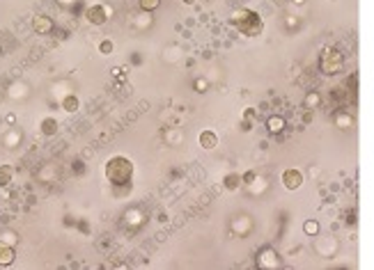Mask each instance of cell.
Returning a JSON list of instances; mask_svg holds the SVG:
<instances>
[{"label":"cell","mask_w":374,"mask_h":270,"mask_svg":"<svg viewBox=\"0 0 374 270\" xmlns=\"http://www.w3.org/2000/svg\"><path fill=\"white\" fill-rule=\"evenodd\" d=\"M113 50H115V44L110 42V39H103V42L99 44V53L101 55H110Z\"/></svg>","instance_id":"30bf717a"},{"label":"cell","mask_w":374,"mask_h":270,"mask_svg":"<svg viewBox=\"0 0 374 270\" xmlns=\"http://www.w3.org/2000/svg\"><path fill=\"white\" fill-rule=\"evenodd\" d=\"M33 30L37 34H49L51 30H53V21H51V16H46V14H37V16L33 18Z\"/></svg>","instance_id":"277c9868"},{"label":"cell","mask_w":374,"mask_h":270,"mask_svg":"<svg viewBox=\"0 0 374 270\" xmlns=\"http://www.w3.org/2000/svg\"><path fill=\"white\" fill-rule=\"evenodd\" d=\"M39 128H42V133L46 135V138H51V135L58 133V122H55V117H46V119H42Z\"/></svg>","instance_id":"8992f818"},{"label":"cell","mask_w":374,"mask_h":270,"mask_svg":"<svg viewBox=\"0 0 374 270\" xmlns=\"http://www.w3.org/2000/svg\"><path fill=\"white\" fill-rule=\"evenodd\" d=\"M161 5V0H140V10L142 12H154Z\"/></svg>","instance_id":"8fae6325"},{"label":"cell","mask_w":374,"mask_h":270,"mask_svg":"<svg viewBox=\"0 0 374 270\" xmlns=\"http://www.w3.org/2000/svg\"><path fill=\"white\" fill-rule=\"evenodd\" d=\"M232 21H234V26H237L244 34H248V37H253V34H257L262 30L260 16L253 14V12H237Z\"/></svg>","instance_id":"7a4b0ae2"},{"label":"cell","mask_w":374,"mask_h":270,"mask_svg":"<svg viewBox=\"0 0 374 270\" xmlns=\"http://www.w3.org/2000/svg\"><path fill=\"white\" fill-rule=\"evenodd\" d=\"M12 176H14V170L10 165H0V188L12 184Z\"/></svg>","instance_id":"ba28073f"},{"label":"cell","mask_w":374,"mask_h":270,"mask_svg":"<svg viewBox=\"0 0 374 270\" xmlns=\"http://www.w3.org/2000/svg\"><path fill=\"white\" fill-rule=\"evenodd\" d=\"M184 2H186V5H193V2H196V0H184Z\"/></svg>","instance_id":"9a60e30c"},{"label":"cell","mask_w":374,"mask_h":270,"mask_svg":"<svg viewBox=\"0 0 374 270\" xmlns=\"http://www.w3.org/2000/svg\"><path fill=\"white\" fill-rule=\"evenodd\" d=\"M60 2H62V5H67V2H71V0H60Z\"/></svg>","instance_id":"2e32d148"},{"label":"cell","mask_w":374,"mask_h":270,"mask_svg":"<svg viewBox=\"0 0 374 270\" xmlns=\"http://www.w3.org/2000/svg\"><path fill=\"white\" fill-rule=\"evenodd\" d=\"M110 16H113V10L106 5H92V7H87V12H85L87 23H92V26H103Z\"/></svg>","instance_id":"3957f363"},{"label":"cell","mask_w":374,"mask_h":270,"mask_svg":"<svg viewBox=\"0 0 374 270\" xmlns=\"http://www.w3.org/2000/svg\"><path fill=\"white\" fill-rule=\"evenodd\" d=\"M0 53H3V50H0Z\"/></svg>","instance_id":"e0dca14e"},{"label":"cell","mask_w":374,"mask_h":270,"mask_svg":"<svg viewBox=\"0 0 374 270\" xmlns=\"http://www.w3.org/2000/svg\"><path fill=\"white\" fill-rule=\"evenodd\" d=\"M205 87H207V82H205V80H198V82H196V90H200V92L205 90Z\"/></svg>","instance_id":"5bb4252c"},{"label":"cell","mask_w":374,"mask_h":270,"mask_svg":"<svg viewBox=\"0 0 374 270\" xmlns=\"http://www.w3.org/2000/svg\"><path fill=\"white\" fill-rule=\"evenodd\" d=\"M14 256H17L14 248H12L10 243H5V240H0V266H10V264H14Z\"/></svg>","instance_id":"5b68a950"},{"label":"cell","mask_w":374,"mask_h":270,"mask_svg":"<svg viewBox=\"0 0 374 270\" xmlns=\"http://www.w3.org/2000/svg\"><path fill=\"white\" fill-rule=\"evenodd\" d=\"M133 176V162L124 156H113L106 162V178L113 186H126Z\"/></svg>","instance_id":"6da1fadb"},{"label":"cell","mask_w":374,"mask_h":270,"mask_svg":"<svg viewBox=\"0 0 374 270\" xmlns=\"http://www.w3.org/2000/svg\"><path fill=\"white\" fill-rule=\"evenodd\" d=\"M78 106H81V103H78V98L74 96V94H67L65 101H62V110H65V112H76Z\"/></svg>","instance_id":"9c48e42d"},{"label":"cell","mask_w":374,"mask_h":270,"mask_svg":"<svg viewBox=\"0 0 374 270\" xmlns=\"http://www.w3.org/2000/svg\"><path fill=\"white\" fill-rule=\"evenodd\" d=\"M282 178H285V184H287V188H296V186H298V178H301V176H298L296 172H287V174H285V176H282Z\"/></svg>","instance_id":"7c38bea8"},{"label":"cell","mask_w":374,"mask_h":270,"mask_svg":"<svg viewBox=\"0 0 374 270\" xmlns=\"http://www.w3.org/2000/svg\"><path fill=\"white\" fill-rule=\"evenodd\" d=\"M237 186H239V176H234V174H232V176H228V178H225V188L234 190V188H237Z\"/></svg>","instance_id":"4fadbf2b"},{"label":"cell","mask_w":374,"mask_h":270,"mask_svg":"<svg viewBox=\"0 0 374 270\" xmlns=\"http://www.w3.org/2000/svg\"><path fill=\"white\" fill-rule=\"evenodd\" d=\"M200 144L205 146V149H214V146L218 144V138L212 133V130H205V133L200 135Z\"/></svg>","instance_id":"52a82bcc"}]
</instances>
